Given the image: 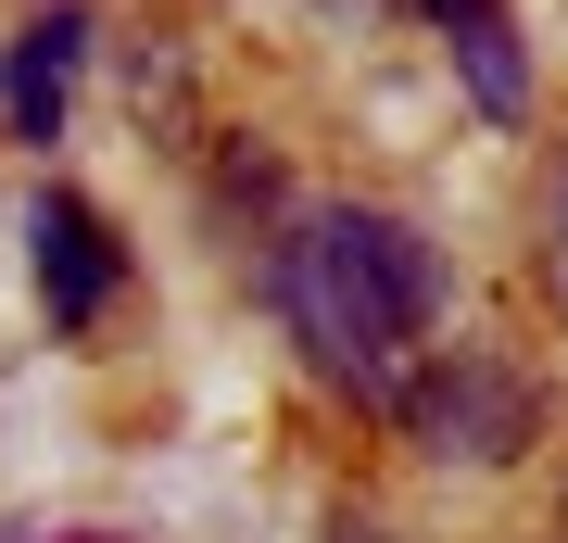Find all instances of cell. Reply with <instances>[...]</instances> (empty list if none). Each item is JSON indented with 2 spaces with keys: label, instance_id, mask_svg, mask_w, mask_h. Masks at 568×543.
Instances as JSON below:
<instances>
[{
  "label": "cell",
  "instance_id": "obj_7",
  "mask_svg": "<svg viewBox=\"0 0 568 543\" xmlns=\"http://www.w3.org/2000/svg\"><path fill=\"white\" fill-rule=\"evenodd\" d=\"M417 13L443 26V39H467V26H493V13H506V0H417Z\"/></svg>",
  "mask_w": 568,
  "mask_h": 543
},
{
  "label": "cell",
  "instance_id": "obj_1",
  "mask_svg": "<svg viewBox=\"0 0 568 543\" xmlns=\"http://www.w3.org/2000/svg\"><path fill=\"white\" fill-rule=\"evenodd\" d=\"M278 303H291V342H304L328 380L405 404V354L429 329V303H443V265L405 215H366V202H328L278 241Z\"/></svg>",
  "mask_w": 568,
  "mask_h": 543
},
{
  "label": "cell",
  "instance_id": "obj_3",
  "mask_svg": "<svg viewBox=\"0 0 568 543\" xmlns=\"http://www.w3.org/2000/svg\"><path fill=\"white\" fill-rule=\"evenodd\" d=\"M26 241H39V303H51V329H89L114 303V228L89 215L77 190H51L39 215H26Z\"/></svg>",
  "mask_w": 568,
  "mask_h": 543
},
{
  "label": "cell",
  "instance_id": "obj_5",
  "mask_svg": "<svg viewBox=\"0 0 568 543\" xmlns=\"http://www.w3.org/2000/svg\"><path fill=\"white\" fill-rule=\"evenodd\" d=\"M455 63H467V101H480V114H530V63H518V26H506V13L467 26Z\"/></svg>",
  "mask_w": 568,
  "mask_h": 543
},
{
  "label": "cell",
  "instance_id": "obj_4",
  "mask_svg": "<svg viewBox=\"0 0 568 543\" xmlns=\"http://www.w3.org/2000/svg\"><path fill=\"white\" fill-rule=\"evenodd\" d=\"M77 63H89V13H39V26H13V63H0V114H13V140H63Z\"/></svg>",
  "mask_w": 568,
  "mask_h": 543
},
{
  "label": "cell",
  "instance_id": "obj_6",
  "mask_svg": "<svg viewBox=\"0 0 568 543\" xmlns=\"http://www.w3.org/2000/svg\"><path fill=\"white\" fill-rule=\"evenodd\" d=\"M544 279H556V316H568V178H556V202H544Z\"/></svg>",
  "mask_w": 568,
  "mask_h": 543
},
{
  "label": "cell",
  "instance_id": "obj_8",
  "mask_svg": "<svg viewBox=\"0 0 568 543\" xmlns=\"http://www.w3.org/2000/svg\"><path fill=\"white\" fill-rule=\"evenodd\" d=\"M328 543H379V531H366V519H342V531H328Z\"/></svg>",
  "mask_w": 568,
  "mask_h": 543
},
{
  "label": "cell",
  "instance_id": "obj_2",
  "mask_svg": "<svg viewBox=\"0 0 568 543\" xmlns=\"http://www.w3.org/2000/svg\"><path fill=\"white\" fill-rule=\"evenodd\" d=\"M405 430H417L443 467H455V455H467V467H506V455H530L544 404H530V380H518V366H493V354H467V342H455V354L405 392Z\"/></svg>",
  "mask_w": 568,
  "mask_h": 543
}]
</instances>
